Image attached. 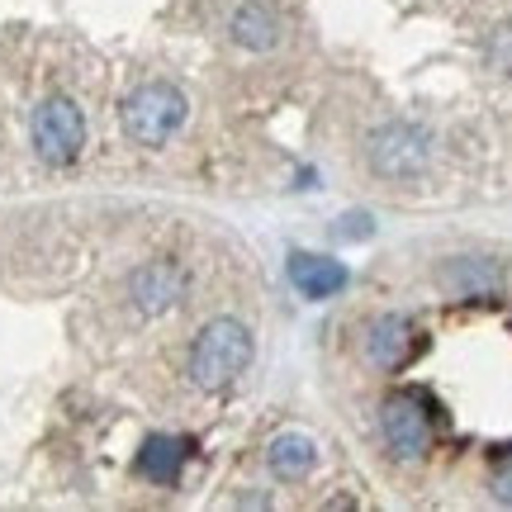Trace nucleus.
<instances>
[{"mask_svg":"<svg viewBox=\"0 0 512 512\" xmlns=\"http://www.w3.org/2000/svg\"><path fill=\"white\" fill-rule=\"evenodd\" d=\"M247 366H252V332H247V323H238V318L204 323L195 347H190V380L200 389H228Z\"/></svg>","mask_w":512,"mask_h":512,"instance_id":"f257e3e1","label":"nucleus"},{"mask_svg":"<svg viewBox=\"0 0 512 512\" xmlns=\"http://www.w3.org/2000/svg\"><path fill=\"white\" fill-rule=\"evenodd\" d=\"M185 124V95L171 81H147L124 100V133L138 147H162Z\"/></svg>","mask_w":512,"mask_h":512,"instance_id":"f03ea898","label":"nucleus"},{"mask_svg":"<svg viewBox=\"0 0 512 512\" xmlns=\"http://www.w3.org/2000/svg\"><path fill=\"white\" fill-rule=\"evenodd\" d=\"M29 133H34V147L43 162L67 166V162H76V152L86 147V114L76 110V100H67V95H48L34 110Z\"/></svg>","mask_w":512,"mask_h":512,"instance_id":"7ed1b4c3","label":"nucleus"},{"mask_svg":"<svg viewBox=\"0 0 512 512\" xmlns=\"http://www.w3.org/2000/svg\"><path fill=\"white\" fill-rule=\"evenodd\" d=\"M380 432L384 446L399 460H422L427 446H432V418L413 394H389L380 408Z\"/></svg>","mask_w":512,"mask_h":512,"instance_id":"20e7f679","label":"nucleus"},{"mask_svg":"<svg viewBox=\"0 0 512 512\" xmlns=\"http://www.w3.org/2000/svg\"><path fill=\"white\" fill-rule=\"evenodd\" d=\"M427 157H432V143H427V133L413 124H384L380 133L370 138V162H375V171H380V176H394V181L418 176L422 166H427Z\"/></svg>","mask_w":512,"mask_h":512,"instance_id":"39448f33","label":"nucleus"},{"mask_svg":"<svg viewBox=\"0 0 512 512\" xmlns=\"http://www.w3.org/2000/svg\"><path fill=\"white\" fill-rule=\"evenodd\" d=\"M128 294H133V304H138L143 313L176 309V304L185 299V271L176 266V261H147V266L133 271Z\"/></svg>","mask_w":512,"mask_h":512,"instance_id":"423d86ee","label":"nucleus"},{"mask_svg":"<svg viewBox=\"0 0 512 512\" xmlns=\"http://www.w3.org/2000/svg\"><path fill=\"white\" fill-rule=\"evenodd\" d=\"M413 351H418V328L403 318V313H384L375 318L366 332V356L370 366L380 370H403L413 361Z\"/></svg>","mask_w":512,"mask_h":512,"instance_id":"0eeeda50","label":"nucleus"},{"mask_svg":"<svg viewBox=\"0 0 512 512\" xmlns=\"http://www.w3.org/2000/svg\"><path fill=\"white\" fill-rule=\"evenodd\" d=\"M290 285L304 299H332L347 290V266L318 252H290Z\"/></svg>","mask_w":512,"mask_h":512,"instance_id":"6e6552de","label":"nucleus"},{"mask_svg":"<svg viewBox=\"0 0 512 512\" xmlns=\"http://www.w3.org/2000/svg\"><path fill=\"white\" fill-rule=\"evenodd\" d=\"M313 465H318V446H313L304 432H280V437L266 446V470H271L280 484H299V479H309Z\"/></svg>","mask_w":512,"mask_h":512,"instance_id":"1a4fd4ad","label":"nucleus"},{"mask_svg":"<svg viewBox=\"0 0 512 512\" xmlns=\"http://www.w3.org/2000/svg\"><path fill=\"white\" fill-rule=\"evenodd\" d=\"M503 275H498L494 261H475V256H460L441 271V290L456 294V299H494Z\"/></svg>","mask_w":512,"mask_h":512,"instance_id":"9d476101","label":"nucleus"},{"mask_svg":"<svg viewBox=\"0 0 512 512\" xmlns=\"http://www.w3.org/2000/svg\"><path fill=\"white\" fill-rule=\"evenodd\" d=\"M181 465H185V441L171 437V432L147 437L143 451H138V475H143L147 484H176V479H181Z\"/></svg>","mask_w":512,"mask_h":512,"instance_id":"9b49d317","label":"nucleus"},{"mask_svg":"<svg viewBox=\"0 0 512 512\" xmlns=\"http://www.w3.org/2000/svg\"><path fill=\"white\" fill-rule=\"evenodd\" d=\"M233 38H238L242 48H252V53H266V48H275V38H280V19L266 5H242L238 15H233Z\"/></svg>","mask_w":512,"mask_h":512,"instance_id":"f8f14e48","label":"nucleus"},{"mask_svg":"<svg viewBox=\"0 0 512 512\" xmlns=\"http://www.w3.org/2000/svg\"><path fill=\"white\" fill-rule=\"evenodd\" d=\"M489 489H494L498 503H508V508H512V451H503V456L494 460V475H489Z\"/></svg>","mask_w":512,"mask_h":512,"instance_id":"ddd939ff","label":"nucleus"},{"mask_svg":"<svg viewBox=\"0 0 512 512\" xmlns=\"http://www.w3.org/2000/svg\"><path fill=\"white\" fill-rule=\"evenodd\" d=\"M494 48H508V57H498V62H503V67H508L512 72V29H503V34H498V43Z\"/></svg>","mask_w":512,"mask_h":512,"instance_id":"4468645a","label":"nucleus"}]
</instances>
